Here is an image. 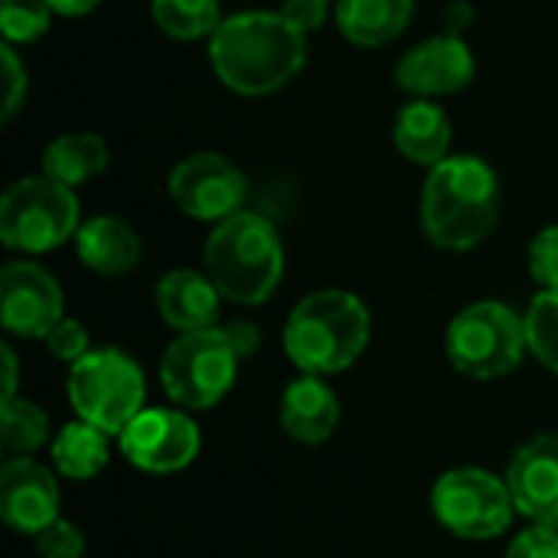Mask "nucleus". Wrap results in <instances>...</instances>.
Segmentation results:
<instances>
[{
	"label": "nucleus",
	"instance_id": "obj_24",
	"mask_svg": "<svg viewBox=\"0 0 558 558\" xmlns=\"http://www.w3.org/2000/svg\"><path fill=\"white\" fill-rule=\"evenodd\" d=\"M49 441V415L29 399L0 402V445L13 458L36 454Z\"/></svg>",
	"mask_w": 558,
	"mask_h": 558
},
{
	"label": "nucleus",
	"instance_id": "obj_34",
	"mask_svg": "<svg viewBox=\"0 0 558 558\" xmlns=\"http://www.w3.org/2000/svg\"><path fill=\"white\" fill-rule=\"evenodd\" d=\"M471 26H474V7L468 0H451L448 10H445V33L468 36Z\"/></svg>",
	"mask_w": 558,
	"mask_h": 558
},
{
	"label": "nucleus",
	"instance_id": "obj_9",
	"mask_svg": "<svg viewBox=\"0 0 558 558\" xmlns=\"http://www.w3.org/2000/svg\"><path fill=\"white\" fill-rule=\"evenodd\" d=\"M432 517L454 539L490 543L513 526L517 507L504 477L484 468H454L432 487Z\"/></svg>",
	"mask_w": 558,
	"mask_h": 558
},
{
	"label": "nucleus",
	"instance_id": "obj_30",
	"mask_svg": "<svg viewBox=\"0 0 558 558\" xmlns=\"http://www.w3.org/2000/svg\"><path fill=\"white\" fill-rule=\"evenodd\" d=\"M36 553L39 558H82L85 556V533L75 523L59 517L36 536Z\"/></svg>",
	"mask_w": 558,
	"mask_h": 558
},
{
	"label": "nucleus",
	"instance_id": "obj_3",
	"mask_svg": "<svg viewBox=\"0 0 558 558\" xmlns=\"http://www.w3.org/2000/svg\"><path fill=\"white\" fill-rule=\"evenodd\" d=\"M373 314L343 288H324L294 304L284 324V353L307 376L350 369L369 347Z\"/></svg>",
	"mask_w": 558,
	"mask_h": 558
},
{
	"label": "nucleus",
	"instance_id": "obj_14",
	"mask_svg": "<svg viewBox=\"0 0 558 558\" xmlns=\"http://www.w3.org/2000/svg\"><path fill=\"white\" fill-rule=\"evenodd\" d=\"M507 487L517 517L558 533V435L543 432L523 441L507 464Z\"/></svg>",
	"mask_w": 558,
	"mask_h": 558
},
{
	"label": "nucleus",
	"instance_id": "obj_27",
	"mask_svg": "<svg viewBox=\"0 0 558 558\" xmlns=\"http://www.w3.org/2000/svg\"><path fill=\"white\" fill-rule=\"evenodd\" d=\"M530 275L543 291H558V226H546L533 235Z\"/></svg>",
	"mask_w": 558,
	"mask_h": 558
},
{
	"label": "nucleus",
	"instance_id": "obj_11",
	"mask_svg": "<svg viewBox=\"0 0 558 558\" xmlns=\"http://www.w3.org/2000/svg\"><path fill=\"white\" fill-rule=\"evenodd\" d=\"M65 317L62 284L33 258H13L0 268V324L10 337L46 340Z\"/></svg>",
	"mask_w": 558,
	"mask_h": 558
},
{
	"label": "nucleus",
	"instance_id": "obj_25",
	"mask_svg": "<svg viewBox=\"0 0 558 558\" xmlns=\"http://www.w3.org/2000/svg\"><path fill=\"white\" fill-rule=\"evenodd\" d=\"M523 317L530 353L558 376V291H539Z\"/></svg>",
	"mask_w": 558,
	"mask_h": 558
},
{
	"label": "nucleus",
	"instance_id": "obj_21",
	"mask_svg": "<svg viewBox=\"0 0 558 558\" xmlns=\"http://www.w3.org/2000/svg\"><path fill=\"white\" fill-rule=\"evenodd\" d=\"M108 157L111 154H108L105 137H98L95 131H69V134L52 137L43 147L39 167L46 177L78 190V186L92 183L98 173H105Z\"/></svg>",
	"mask_w": 558,
	"mask_h": 558
},
{
	"label": "nucleus",
	"instance_id": "obj_23",
	"mask_svg": "<svg viewBox=\"0 0 558 558\" xmlns=\"http://www.w3.org/2000/svg\"><path fill=\"white\" fill-rule=\"evenodd\" d=\"M150 20L160 33L193 43L209 39L226 16L219 0H150Z\"/></svg>",
	"mask_w": 558,
	"mask_h": 558
},
{
	"label": "nucleus",
	"instance_id": "obj_2",
	"mask_svg": "<svg viewBox=\"0 0 558 558\" xmlns=\"http://www.w3.org/2000/svg\"><path fill=\"white\" fill-rule=\"evenodd\" d=\"M418 213L432 245L445 252H471L500 219V177L484 157H448L428 170Z\"/></svg>",
	"mask_w": 558,
	"mask_h": 558
},
{
	"label": "nucleus",
	"instance_id": "obj_12",
	"mask_svg": "<svg viewBox=\"0 0 558 558\" xmlns=\"http://www.w3.org/2000/svg\"><path fill=\"white\" fill-rule=\"evenodd\" d=\"M118 448L144 474H177L196 461L203 438L186 409H144L118 435Z\"/></svg>",
	"mask_w": 558,
	"mask_h": 558
},
{
	"label": "nucleus",
	"instance_id": "obj_29",
	"mask_svg": "<svg viewBox=\"0 0 558 558\" xmlns=\"http://www.w3.org/2000/svg\"><path fill=\"white\" fill-rule=\"evenodd\" d=\"M43 343H46V350H49L52 360L69 363V366L78 363V360L92 350V337H88L85 324H82V320H72V317H62V320L49 330V337H46Z\"/></svg>",
	"mask_w": 558,
	"mask_h": 558
},
{
	"label": "nucleus",
	"instance_id": "obj_35",
	"mask_svg": "<svg viewBox=\"0 0 558 558\" xmlns=\"http://www.w3.org/2000/svg\"><path fill=\"white\" fill-rule=\"evenodd\" d=\"M0 353H3V402H10L16 399V353L10 343H3Z\"/></svg>",
	"mask_w": 558,
	"mask_h": 558
},
{
	"label": "nucleus",
	"instance_id": "obj_18",
	"mask_svg": "<svg viewBox=\"0 0 558 558\" xmlns=\"http://www.w3.org/2000/svg\"><path fill=\"white\" fill-rule=\"evenodd\" d=\"M75 255L78 262L101 275V278H121L134 271L144 258V242L137 229L118 216H92L75 232Z\"/></svg>",
	"mask_w": 558,
	"mask_h": 558
},
{
	"label": "nucleus",
	"instance_id": "obj_10",
	"mask_svg": "<svg viewBox=\"0 0 558 558\" xmlns=\"http://www.w3.org/2000/svg\"><path fill=\"white\" fill-rule=\"evenodd\" d=\"M167 190H170L173 206L183 216L196 222H213V226L242 213L248 199L245 173L229 157L213 154V150L183 157L170 170Z\"/></svg>",
	"mask_w": 558,
	"mask_h": 558
},
{
	"label": "nucleus",
	"instance_id": "obj_16",
	"mask_svg": "<svg viewBox=\"0 0 558 558\" xmlns=\"http://www.w3.org/2000/svg\"><path fill=\"white\" fill-rule=\"evenodd\" d=\"M222 301L226 298L213 284V278L206 271H193V268H173L154 288L157 314L177 333H193V330L219 327Z\"/></svg>",
	"mask_w": 558,
	"mask_h": 558
},
{
	"label": "nucleus",
	"instance_id": "obj_22",
	"mask_svg": "<svg viewBox=\"0 0 558 558\" xmlns=\"http://www.w3.org/2000/svg\"><path fill=\"white\" fill-rule=\"evenodd\" d=\"M108 438L101 428L75 418L69 425L59 428V435L52 438V468L56 474H62L65 481H92L108 468Z\"/></svg>",
	"mask_w": 558,
	"mask_h": 558
},
{
	"label": "nucleus",
	"instance_id": "obj_19",
	"mask_svg": "<svg viewBox=\"0 0 558 558\" xmlns=\"http://www.w3.org/2000/svg\"><path fill=\"white\" fill-rule=\"evenodd\" d=\"M396 150L418 167H438L451 157V118L435 98H412L392 121Z\"/></svg>",
	"mask_w": 558,
	"mask_h": 558
},
{
	"label": "nucleus",
	"instance_id": "obj_26",
	"mask_svg": "<svg viewBox=\"0 0 558 558\" xmlns=\"http://www.w3.org/2000/svg\"><path fill=\"white\" fill-rule=\"evenodd\" d=\"M52 26V7L46 0H0V33L10 46H29Z\"/></svg>",
	"mask_w": 558,
	"mask_h": 558
},
{
	"label": "nucleus",
	"instance_id": "obj_7",
	"mask_svg": "<svg viewBox=\"0 0 558 558\" xmlns=\"http://www.w3.org/2000/svg\"><path fill=\"white\" fill-rule=\"evenodd\" d=\"M530 353L526 317L504 301H477L454 314L445 330L448 363L471 379L510 376Z\"/></svg>",
	"mask_w": 558,
	"mask_h": 558
},
{
	"label": "nucleus",
	"instance_id": "obj_36",
	"mask_svg": "<svg viewBox=\"0 0 558 558\" xmlns=\"http://www.w3.org/2000/svg\"><path fill=\"white\" fill-rule=\"evenodd\" d=\"M46 3H49L52 13H59V16H85V13L98 10L105 0H46Z\"/></svg>",
	"mask_w": 558,
	"mask_h": 558
},
{
	"label": "nucleus",
	"instance_id": "obj_8",
	"mask_svg": "<svg viewBox=\"0 0 558 558\" xmlns=\"http://www.w3.org/2000/svg\"><path fill=\"white\" fill-rule=\"evenodd\" d=\"M239 363L222 327L177 333L160 360V386L177 409L206 412L232 392Z\"/></svg>",
	"mask_w": 558,
	"mask_h": 558
},
{
	"label": "nucleus",
	"instance_id": "obj_13",
	"mask_svg": "<svg viewBox=\"0 0 558 558\" xmlns=\"http://www.w3.org/2000/svg\"><path fill=\"white\" fill-rule=\"evenodd\" d=\"M477 75L474 49L464 36L438 33L402 52L396 62V85L412 98H445L464 92Z\"/></svg>",
	"mask_w": 558,
	"mask_h": 558
},
{
	"label": "nucleus",
	"instance_id": "obj_1",
	"mask_svg": "<svg viewBox=\"0 0 558 558\" xmlns=\"http://www.w3.org/2000/svg\"><path fill=\"white\" fill-rule=\"evenodd\" d=\"M307 62V33L278 10H242L209 36V65L216 78L248 98L281 92Z\"/></svg>",
	"mask_w": 558,
	"mask_h": 558
},
{
	"label": "nucleus",
	"instance_id": "obj_32",
	"mask_svg": "<svg viewBox=\"0 0 558 558\" xmlns=\"http://www.w3.org/2000/svg\"><path fill=\"white\" fill-rule=\"evenodd\" d=\"M278 13H281L288 23H294L301 33L311 36L314 29H320V26L327 23V16H330V0H281Z\"/></svg>",
	"mask_w": 558,
	"mask_h": 558
},
{
	"label": "nucleus",
	"instance_id": "obj_15",
	"mask_svg": "<svg viewBox=\"0 0 558 558\" xmlns=\"http://www.w3.org/2000/svg\"><path fill=\"white\" fill-rule=\"evenodd\" d=\"M59 481L36 458H10L0 468V520L23 536H39L59 520Z\"/></svg>",
	"mask_w": 558,
	"mask_h": 558
},
{
	"label": "nucleus",
	"instance_id": "obj_4",
	"mask_svg": "<svg viewBox=\"0 0 558 558\" xmlns=\"http://www.w3.org/2000/svg\"><path fill=\"white\" fill-rule=\"evenodd\" d=\"M203 268L226 301L265 304L284 278V245L275 222L248 209L222 219L203 245Z\"/></svg>",
	"mask_w": 558,
	"mask_h": 558
},
{
	"label": "nucleus",
	"instance_id": "obj_31",
	"mask_svg": "<svg viewBox=\"0 0 558 558\" xmlns=\"http://www.w3.org/2000/svg\"><path fill=\"white\" fill-rule=\"evenodd\" d=\"M504 558H558V533L549 526H530L517 533Z\"/></svg>",
	"mask_w": 558,
	"mask_h": 558
},
{
	"label": "nucleus",
	"instance_id": "obj_6",
	"mask_svg": "<svg viewBox=\"0 0 558 558\" xmlns=\"http://www.w3.org/2000/svg\"><path fill=\"white\" fill-rule=\"evenodd\" d=\"M82 206L72 186L36 173L10 183L0 196V242L20 255H46L75 239Z\"/></svg>",
	"mask_w": 558,
	"mask_h": 558
},
{
	"label": "nucleus",
	"instance_id": "obj_28",
	"mask_svg": "<svg viewBox=\"0 0 558 558\" xmlns=\"http://www.w3.org/2000/svg\"><path fill=\"white\" fill-rule=\"evenodd\" d=\"M0 65H3V108H0V121L10 124L16 118V111L23 108L29 78H26V65H23L20 52L10 43L0 46Z\"/></svg>",
	"mask_w": 558,
	"mask_h": 558
},
{
	"label": "nucleus",
	"instance_id": "obj_5",
	"mask_svg": "<svg viewBox=\"0 0 558 558\" xmlns=\"http://www.w3.org/2000/svg\"><path fill=\"white\" fill-rule=\"evenodd\" d=\"M75 418L118 438L147 405V379L134 356L118 347L88 350L69 366L65 379Z\"/></svg>",
	"mask_w": 558,
	"mask_h": 558
},
{
	"label": "nucleus",
	"instance_id": "obj_17",
	"mask_svg": "<svg viewBox=\"0 0 558 558\" xmlns=\"http://www.w3.org/2000/svg\"><path fill=\"white\" fill-rule=\"evenodd\" d=\"M278 425L298 445H324L340 425V399L324 376L301 373L284 386L278 402Z\"/></svg>",
	"mask_w": 558,
	"mask_h": 558
},
{
	"label": "nucleus",
	"instance_id": "obj_20",
	"mask_svg": "<svg viewBox=\"0 0 558 558\" xmlns=\"http://www.w3.org/2000/svg\"><path fill=\"white\" fill-rule=\"evenodd\" d=\"M415 13V0H337L333 20L340 33L363 49H379L399 39Z\"/></svg>",
	"mask_w": 558,
	"mask_h": 558
},
{
	"label": "nucleus",
	"instance_id": "obj_33",
	"mask_svg": "<svg viewBox=\"0 0 558 558\" xmlns=\"http://www.w3.org/2000/svg\"><path fill=\"white\" fill-rule=\"evenodd\" d=\"M222 333H226V340H229V347L235 350L239 360H252L258 353V347H262V330L245 317L222 324Z\"/></svg>",
	"mask_w": 558,
	"mask_h": 558
}]
</instances>
